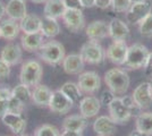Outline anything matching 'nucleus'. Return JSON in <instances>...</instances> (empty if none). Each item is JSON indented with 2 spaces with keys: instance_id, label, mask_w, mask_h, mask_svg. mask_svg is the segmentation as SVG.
<instances>
[{
  "instance_id": "49530a36",
  "label": "nucleus",
  "mask_w": 152,
  "mask_h": 136,
  "mask_svg": "<svg viewBox=\"0 0 152 136\" xmlns=\"http://www.w3.org/2000/svg\"><path fill=\"white\" fill-rule=\"evenodd\" d=\"M129 136H148L146 134H144V133H142L141 130H139V129H133L132 130V133L129 134Z\"/></svg>"
},
{
  "instance_id": "20e7f679",
  "label": "nucleus",
  "mask_w": 152,
  "mask_h": 136,
  "mask_svg": "<svg viewBox=\"0 0 152 136\" xmlns=\"http://www.w3.org/2000/svg\"><path fill=\"white\" fill-rule=\"evenodd\" d=\"M149 49L145 45L141 43H134L128 47L125 67L128 69H140L143 68L146 63V59L149 57Z\"/></svg>"
},
{
  "instance_id": "f03ea898",
  "label": "nucleus",
  "mask_w": 152,
  "mask_h": 136,
  "mask_svg": "<svg viewBox=\"0 0 152 136\" xmlns=\"http://www.w3.org/2000/svg\"><path fill=\"white\" fill-rule=\"evenodd\" d=\"M39 58L45 64L51 66L60 65L64 58L66 57L65 47L56 40H50L45 42L42 47L38 50Z\"/></svg>"
},
{
  "instance_id": "c756f323",
  "label": "nucleus",
  "mask_w": 152,
  "mask_h": 136,
  "mask_svg": "<svg viewBox=\"0 0 152 136\" xmlns=\"http://www.w3.org/2000/svg\"><path fill=\"white\" fill-rule=\"evenodd\" d=\"M12 94L14 97H16L24 104H26L28 101H32V92L30 90V86L23 84V83L16 85L12 90Z\"/></svg>"
},
{
  "instance_id": "f704fd0d",
  "label": "nucleus",
  "mask_w": 152,
  "mask_h": 136,
  "mask_svg": "<svg viewBox=\"0 0 152 136\" xmlns=\"http://www.w3.org/2000/svg\"><path fill=\"white\" fill-rule=\"evenodd\" d=\"M121 102L124 103V105H125L126 108H128L133 113H134V111L141 110L139 107L136 105V103H135V101H134V99L132 95H124V97H121Z\"/></svg>"
},
{
  "instance_id": "2f4dec72",
  "label": "nucleus",
  "mask_w": 152,
  "mask_h": 136,
  "mask_svg": "<svg viewBox=\"0 0 152 136\" xmlns=\"http://www.w3.org/2000/svg\"><path fill=\"white\" fill-rule=\"evenodd\" d=\"M139 31L143 36H152V13L146 15L139 23Z\"/></svg>"
},
{
  "instance_id": "7c9ffc66",
  "label": "nucleus",
  "mask_w": 152,
  "mask_h": 136,
  "mask_svg": "<svg viewBox=\"0 0 152 136\" xmlns=\"http://www.w3.org/2000/svg\"><path fill=\"white\" fill-rule=\"evenodd\" d=\"M34 136H60V132L56 126L45 124L35 129Z\"/></svg>"
},
{
  "instance_id": "2eb2a0df",
  "label": "nucleus",
  "mask_w": 152,
  "mask_h": 136,
  "mask_svg": "<svg viewBox=\"0 0 152 136\" xmlns=\"http://www.w3.org/2000/svg\"><path fill=\"white\" fill-rule=\"evenodd\" d=\"M101 102L100 99L93 95H88L85 97H82L80 101L78 108H80V115L85 117L86 119L95 117L101 109Z\"/></svg>"
},
{
  "instance_id": "393cba45",
  "label": "nucleus",
  "mask_w": 152,
  "mask_h": 136,
  "mask_svg": "<svg viewBox=\"0 0 152 136\" xmlns=\"http://www.w3.org/2000/svg\"><path fill=\"white\" fill-rule=\"evenodd\" d=\"M66 9L67 8L65 6L63 0H48L45 4L43 13H45V17L58 20V18L63 17Z\"/></svg>"
},
{
  "instance_id": "3c124183",
  "label": "nucleus",
  "mask_w": 152,
  "mask_h": 136,
  "mask_svg": "<svg viewBox=\"0 0 152 136\" xmlns=\"http://www.w3.org/2000/svg\"><path fill=\"white\" fill-rule=\"evenodd\" d=\"M0 39H1V32H0Z\"/></svg>"
},
{
  "instance_id": "58836bf2",
  "label": "nucleus",
  "mask_w": 152,
  "mask_h": 136,
  "mask_svg": "<svg viewBox=\"0 0 152 136\" xmlns=\"http://www.w3.org/2000/svg\"><path fill=\"white\" fill-rule=\"evenodd\" d=\"M12 97L13 94L9 87H0V100L1 101H8Z\"/></svg>"
},
{
  "instance_id": "f257e3e1",
  "label": "nucleus",
  "mask_w": 152,
  "mask_h": 136,
  "mask_svg": "<svg viewBox=\"0 0 152 136\" xmlns=\"http://www.w3.org/2000/svg\"><path fill=\"white\" fill-rule=\"evenodd\" d=\"M104 83L116 95L125 94L129 87L131 79L126 71L121 68H111L104 73Z\"/></svg>"
},
{
  "instance_id": "c85d7f7f",
  "label": "nucleus",
  "mask_w": 152,
  "mask_h": 136,
  "mask_svg": "<svg viewBox=\"0 0 152 136\" xmlns=\"http://www.w3.org/2000/svg\"><path fill=\"white\" fill-rule=\"evenodd\" d=\"M59 90L63 92L66 97L69 99L73 103L75 104L77 102H80L82 100L83 93L82 91L80 90L77 83H74V82H66L61 85V87Z\"/></svg>"
},
{
  "instance_id": "7ed1b4c3",
  "label": "nucleus",
  "mask_w": 152,
  "mask_h": 136,
  "mask_svg": "<svg viewBox=\"0 0 152 136\" xmlns=\"http://www.w3.org/2000/svg\"><path fill=\"white\" fill-rule=\"evenodd\" d=\"M42 75H43L42 65L35 59H28L22 65L19 73V81L20 83L27 86H37L40 84Z\"/></svg>"
},
{
  "instance_id": "ddd939ff",
  "label": "nucleus",
  "mask_w": 152,
  "mask_h": 136,
  "mask_svg": "<svg viewBox=\"0 0 152 136\" xmlns=\"http://www.w3.org/2000/svg\"><path fill=\"white\" fill-rule=\"evenodd\" d=\"M85 34L90 41L100 42L109 36V23L104 20H93L85 28Z\"/></svg>"
},
{
  "instance_id": "1a4fd4ad",
  "label": "nucleus",
  "mask_w": 152,
  "mask_h": 136,
  "mask_svg": "<svg viewBox=\"0 0 152 136\" xmlns=\"http://www.w3.org/2000/svg\"><path fill=\"white\" fill-rule=\"evenodd\" d=\"M61 20L65 26L73 33L80 32L85 27V17L82 9H66Z\"/></svg>"
},
{
  "instance_id": "6ab92c4d",
  "label": "nucleus",
  "mask_w": 152,
  "mask_h": 136,
  "mask_svg": "<svg viewBox=\"0 0 152 136\" xmlns=\"http://www.w3.org/2000/svg\"><path fill=\"white\" fill-rule=\"evenodd\" d=\"M45 43V36L42 33H31V34H23L20 36V47L23 50L27 52L38 51Z\"/></svg>"
},
{
  "instance_id": "4c0bfd02",
  "label": "nucleus",
  "mask_w": 152,
  "mask_h": 136,
  "mask_svg": "<svg viewBox=\"0 0 152 136\" xmlns=\"http://www.w3.org/2000/svg\"><path fill=\"white\" fill-rule=\"evenodd\" d=\"M67 9H82L80 0H63Z\"/></svg>"
},
{
  "instance_id": "f8f14e48",
  "label": "nucleus",
  "mask_w": 152,
  "mask_h": 136,
  "mask_svg": "<svg viewBox=\"0 0 152 136\" xmlns=\"http://www.w3.org/2000/svg\"><path fill=\"white\" fill-rule=\"evenodd\" d=\"M74 103L60 90L52 91V97L48 107L52 112L58 115H66L70 111Z\"/></svg>"
},
{
  "instance_id": "6e6552de",
  "label": "nucleus",
  "mask_w": 152,
  "mask_h": 136,
  "mask_svg": "<svg viewBox=\"0 0 152 136\" xmlns=\"http://www.w3.org/2000/svg\"><path fill=\"white\" fill-rule=\"evenodd\" d=\"M108 111H109L110 118L116 124H119V125H124L127 121H129V119L132 118V115H133V112L128 108H126L124 103L121 102V97H117L108 105Z\"/></svg>"
},
{
  "instance_id": "72a5a7b5",
  "label": "nucleus",
  "mask_w": 152,
  "mask_h": 136,
  "mask_svg": "<svg viewBox=\"0 0 152 136\" xmlns=\"http://www.w3.org/2000/svg\"><path fill=\"white\" fill-rule=\"evenodd\" d=\"M132 6L131 0H113L111 8L116 13H127Z\"/></svg>"
},
{
  "instance_id": "4be33fe9",
  "label": "nucleus",
  "mask_w": 152,
  "mask_h": 136,
  "mask_svg": "<svg viewBox=\"0 0 152 136\" xmlns=\"http://www.w3.org/2000/svg\"><path fill=\"white\" fill-rule=\"evenodd\" d=\"M129 35V27L124 20L113 18L109 22V38L114 40H126Z\"/></svg>"
},
{
  "instance_id": "864d4df0",
  "label": "nucleus",
  "mask_w": 152,
  "mask_h": 136,
  "mask_svg": "<svg viewBox=\"0 0 152 136\" xmlns=\"http://www.w3.org/2000/svg\"><path fill=\"white\" fill-rule=\"evenodd\" d=\"M22 1H25V2H26V0H22Z\"/></svg>"
},
{
  "instance_id": "4468645a",
  "label": "nucleus",
  "mask_w": 152,
  "mask_h": 136,
  "mask_svg": "<svg viewBox=\"0 0 152 136\" xmlns=\"http://www.w3.org/2000/svg\"><path fill=\"white\" fill-rule=\"evenodd\" d=\"M23 48L17 43H7L0 52V59H2L9 66H16L22 61Z\"/></svg>"
},
{
  "instance_id": "39448f33",
  "label": "nucleus",
  "mask_w": 152,
  "mask_h": 136,
  "mask_svg": "<svg viewBox=\"0 0 152 136\" xmlns=\"http://www.w3.org/2000/svg\"><path fill=\"white\" fill-rule=\"evenodd\" d=\"M80 55L82 56L85 63L91 65H98L106 58V50L99 42L88 41L81 47Z\"/></svg>"
},
{
  "instance_id": "e433bc0d",
  "label": "nucleus",
  "mask_w": 152,
  "mask_h": 136,
  "mask_svg": "<svg viewBox=\"0 0 152 136\" xmlns=\"http://www.w3.org/2000/svg\"><path fill=\"white\" fill-rule=\"evenodd\" d=\"M12 66H9L7 63H5L2 59H0V79L8 78L12 71Z\"/></svg>"
},
{
  "instance_id": "8fccbe9b",
  "label": "nucleus",
  "mask_w": 152,
  "mask_h": 136,
  "mask_svg": "<svg viewBox=\"0 0 152 136\" xmlns=\"http://www.w3.org/2000/svg\"><path fill=\"white\" fill-rule=\"evenodd\" d=\"M18 136H30V135H26V134H22V135H18Z\"/></svg>"
},
{
  "instance_id": "f3484780",
  "label": "nucleus",
  "mask_w": 152,
  "mask_h": 136,
  "mask_svg": "<svg viewBox=\"0 0 152 136\" xmlns=\"http://www.w3.org/2000/svg\"><path fill=\"white\" fill-rule=\"evenodd\" d=\"M63 69L68 75H80L84 71L85 61L80 53H72L64 58Z\"/></svg>"
},
{
  "instance_id": "a878e982",
  "label": "nucleus",
  "mask_w": 152,
  "mask_h": 136,
  "mask_svg": "<svg viewBox=\"0 0 152 136\" xmlns=\"http://www.w3.org/2000/svg\"><path fill=\"white\" fill-rule=\"evenodd\" d=\"M88 126V119L82 115H70L63 121V129L83 132Z\"/></svg>"
},
{
  "instance_id": "de8ad7c7",
  "label": "nucleus",
  "mask_w": 152,
  "mask_h": 136,
  "mask_svg": "<svg viewBox=\"0 0 152 136\" xmlns=\"http://www.w3.org/2000/svg\"><path fill=\"white\" fill-rule=\"evenodd\" d=\"M31 1L34 4H45L48 0H31Z\"/></svg>"
},
{
  "instance_id": "a18cd8bd",
  "label": "nucleus",
  "mask_w": 152,
  "mask_h": 136,
  "mask_svg": "<svg viewBox=\"0 0 152 136\" xmlns=\"http://www.w3.org/2000/svg\"><path fill=\"white\" fill-rule=\"evenodd\" d=\"M5 15H6V5L0 0V20H2Z\"/></svg>"
},
{
  "instance_id": "c03bdc74",
  "label": "nucleus",
  "mask_w": 152,
  "mask_h": 136,
  "mask_svg": "<svg viewBox=\"0 0 152 136\" xmlns=\"http://www.w3.org/2000/svg\"><path fill=\"white\" fill-rule=\"evenodd\" d=\"M82 8H92L95 6V0H80Z\"/></svg>"
},
{
  "instance_id": "ea45409f",
  "label": "nucleus",
  "mask_w": 152,
  "mask_h": 136,
  "mask_svg": "<svg viewBox=\"0 0 152 136\" xmlns=\"http://www.w3.org/2000/svg\"><path fill=\"white\" fill-rule=\"evenodd\" d=\"M143 68H144V73L146 76L152 77V52L149 53V57L146 59V63Z\"/></svg>"
},
{
  "instance_id": "cd10ccee",
  "label": "nucleus",
  "mask_w": 152,
  "mask_h": 136,
  "mask_svg": "<svg viewBox=\"0 0 152 136\" xmlns=\"http://www.w3.org/2000/svg\"><path fill=\"white\" fill-rule=\"evenodd\" d=\"M41 33L45 38H55L60 33V25L57 20L45 17L42 18V26H41Z\"/></svg>"
},
{
  "instance_id": "a19ab883",
  "label": "nucleus",
  "mask_w": 152,
  "mask_h": 136,
  "mask_svg": "<svg viewBox=\"0 0 152 136\" xmlns=\"http://www.w3.org/2000/svg\"><path fill=\"white\" fill-rule=\"evenodd\" d=\"M113 0H95V7L100 8V9H108L109 7H111Z\"/></svg>"
},
{
  "instance_id": "dca6fc26",
  "label": "nucleus",
  "mask_w": 152,
  "mask_h": 136,
  "mask_svg": "<svg viewBox=\"0 0 152 136\" xmlns=\"http://www.w3.org/2000/svg\"><path fill=\"white\" fill-rule=\"evenodd\" d=\"M1 120H2L4 125L7 126L14 134H16V135L24 134V132L26 129V120L23 117V115L13 113V112L7 111L6 113L2 116Z\"/></svg>"
},
{
  "instance_id": "c9c22d12",
  "label": "nucleus",
  "mask_w": 152,
  "mask_h": 136,
  "mask_svg": "<svg viewBox=\"0 0 152 136\" xmlns=\"http://www.w3.org/2000/svg\"><path fill=\"white\" fill-rule=\"evenodd\" d=\"M115 97H116V94H114L110 90H106L102 92L101 97H100V102L101 104L108 107L115 100Z\"/></svg>"
},
{
  "instance_id": "0eeeda50",
  "label": "nucleus",
  "mask_w": 152,
  "mask_h": 136,
  "mask_svg": "<svg viewBox=\"0 0 152 136\" xmlns=\"http://www.w3.org/2000/svg\"><path fill=\"white\" fill-rule=\"evenodd\" d=\"M128 45L125 40H115L106 50V58L115 65H124L126 60Z\"/></svg>"
},
{
  "instance_id": "423d86ee",
  "label": "nucleus",
  "mask_w": 152,
  "mask_h": 136,
  "mask_svg": "<svg viewBox=\"0 0 152 136\" xmlns=\"http://www.w3.org/2000/svg\"><path fill=\"white\" fill-rule=\"evenodd\" d=\"M77 85L84 94H94L101 87V77L95 71H84L78 75Z\"/></svg>"
},
{
  "instance_id": "aec40b11",
  "label": "nucleus",
  "mask_w": 152,
  "mask_h": 136,
  "mask_svg": "<svg viewBox=\"0 0 152 136\" xmlns=\"http://www.w3.org/2000/svg\"><path fill=\"white\" fill-rule=\"evenodd\" d=\"M6 15L10 20L20 22L27 15L26 2L22 0H9L6 5Z\"/></svg>"
},
{
  "instance_id": "9b49d317",
  "label": "nucleus",
  "mask_w": 152,
  "mask_h": 136,
  "mask_svg": "<svg viewBox=\"0 0 152 136\" xmlns=\"http://www.w3.org/2000/svg\"><path fill=\"white\" fill-rule=\"evenodd\" d=\"M151 0H144V1H141V2L132 4L129 10L126 13L127 23H129V24H139L146 15H149V14L151 13Z\"/></svg>"
},
{
  "instance_id": "473e14b6",
  "label": "nucleus",
  "mask_w": 152,
  "mask_h": 136,
  "mask_svg": "<svg viewBox=\"0 0 152 136\" xmlns=\"http://www.w3.org/2000/svg\"><path fill=\"white\" fill-rule=\"evenodd\" d=\"M25 110V104L17 100L16 97H12L8 100V112H13V113H19L23 115V112Z\"/></svg>"
},
{
  "instance_id": "5701e85b",
  "label": "nucleus",
  "mask_w": 152,
  "mask_h": 136,
  "mask_svg": "<svg viewBox=\"0 0 152 136\" xmlns=\"http://www.w3.org/2000/svg\"><path fill=\"white\" fill-rule=\"evenodd\" d=\"M42 26V18H40L35 14H27L23 20L19 22L20 31L24 34L41 32Z\"/></svg>"
},
{
  "instance_id": "a211bd4d",
  "label": "nucleus",
  "mask_w": 152,
  "mask_h": 136,
  "mask_svg": "<svg viewBox=\"0 0 152 136\" xmlns=\"http://www.w3.org/2000/svg\"><path fill=\"white\" fill-rule=\"evenodd\" d=\"M92 127L96 135L113 136L117 132V124L110 118V116H99L94 120Z\"/></svg>"
},
{
  "instance_id": "412c9836",
  "label": "nucleus",
  "mask_w": 152,
  "mask_h": 136,
  "mask_svg": "<svg viewBox=\"0 0 152 136\" xmlns=\"http://www.w3.org/2000/svg\"><path fill=\"white\" fill-rule=\"evenodd\" d=\"M51 97H52V91L43 84H39L34 86L32 91V102L38 105V107H49Z\"/></svg>"
},
{
  "instance_id": "603ef678",
  "label": "nucleus",
  "mask_w": 152,
  "mask_h": 136,
  "mask_svg": "<svg viewBox=\"0 0 152 136\" xmlns=\"http://www.w3.org/2000/svg\"><path fill=\"white\" fill-rule=\"evenodd\" d=\"M96 136H104V135H96Z\"/></svg>"
},
{
  "instance_id": "b1692460",
  "label": "nucleus",
  "mask_w": 152,
  "mask_h": 136,
  "mask_svg": "<svg viewBox=\"0 0 152 136\" xmlns=\"http://www.w3.org/2000/svg\"><path fill=\"white\" fill-rule=\"evenodd\" d=\"M0 32H1V38L7 40V41H14L18 36L20 32L19 23L10 18L2 20L0 24Z\"/></svg>"
},
{
  "instance_id": "79ce46f5",
  "label": "nucleus",
  "mask_w": 152,
  "mask_h": 136,
  "mask_svg": "<svg viewBox=\"0 0 152 136\" xmlns=\"http://www.w3.org/2000/svg\"><path fill=\"white\" fill-rule=\"evenodd\" d=\"M60 136H83V132L63 129V132L60 133Z\"/></svg>"
},
{
  "instance_id": "09e8293b",
  "label": "nucleus",
  "mask_w": 152,
  "mask_h": 136,
  "mask_svg": "<svg viewBox=\"0 0 152 136\" xmlns=\"http://www.w3.org/2000/svg\"><path fill=\"white\" fill-rule=\"evenodd\" d=\"M141 1H144V0H131L132 4H136V2H141Z\"/></svg>"
},
{
  "instance_id": "9d476101",
  "label": "nucleus",
  "mask_w": 152,
  "mask_h": 136,
  "mask_svg": "<svg viewBox=\"0 0 152 136\" xmlns=\"http://www.w3.org/2000/svg\"><path fill=\"white\" fill-rule=\"evenodd\" d=\"M132 97L141 110L150 108L152 104V84L149 82H143L139 84L133 91Z\"/></svg>"
},
{
  "instance_id": "bb28decb",
  "label": "nucleus",
  "mask_w": 152,
  "mask_h": 136,
  "mask_svg": "<svg viewBox=\"0 0 152 136\" xmlns=\"http://www.w3.org/2000/svg\"><path fill=\"white\" fill-rule=\"evenodd\" d=\"M135 128L148 136H152V112L142 111L135 118Z\"/></svg>"
},
{
  "instance_id": "37998d69",
  "label": "nucleus",
  "mask_w": 152,
  "mask_h": 136,
  "mask_svg": "<svg viewBox=\"0 0 152 136\" xmlns=\"http://www.w3.org/2000/svg\"><path fill=\"white\" fill-rule=\"evenodd\" d=\"M7 109H8V101H1L0 100V119L7 112Z\"/></svg>"
}]
</instances>
